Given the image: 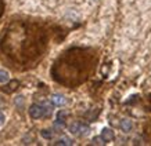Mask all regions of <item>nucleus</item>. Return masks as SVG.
Masks as SVG:
<instances>
[{"mask_svg": "<svg viewBox=\"0 0 151 146\" xmlns=\"http://www.w3.org/2000/svg\"><path fill=\"white\" fill-rule=\"evenodd\" d=\"M121 130L124 131V133H130L133 130V123L132 120H128V119H124L121 121Z\"/></svg>", "mask_w": 151, "mask_h": 146, "instance_id": "nucleus-3", "label": "nucleus"}, {"mask_svg": "<svg viewBox=\"0 0 151 146\" xmlns=\"http://www.w3.org/2000/svg\"><path fill=\"white\" fill-rule=\"evenodd\" d=\"M19 83L17 82V80H13V82L10 83L9 86L7 87H10V88H7V90H4V91H7V92H11V91H14V90H15V88H17V86H18Z\"/></svg>", "mask_w": 151, "mask_h": 146, "instance_id": "nucleus-10", "label": "nucleus"}, {"mask_svg": "<svg viewBox=\"0 0 151 146\" xmlns=\"http://www.w3.org/2000/svg\"><path fill=\"white\" fill-rule=\"evenodd\" d=\"M29 116L32 119H40L45 116V110H43V106L42 105H37V103H33L31 108H29Z\"/></svg>", "mask_w": 151, "mask_h": 146, "instance_id": "nucleus-1", "label": "nucleus"}, {"mask_svg": "<svg viewBox=\"0 0 151 146\" xmlns=\"http://www.w3.org/2000/svg\"><path fill=\"white\" fill-rule=\"evenodd\" d=\"M103 139H104V142L107 143V142H111L112 139L115 138V134L112 130H110V128H103V131H101V135H100Z\"/></svg>", "mask_w": 151, "mask_h": 146, "instance_id": "nucleus-2", "label": "nucleus"}, {"mask_svg": "<svg viewBox=\"0 0 151 146\" xmlns=\"http://www.w3.org/2000/svg\"><path fill=\"white\" fill-rule=\"evenodd\" d=\"M10 80V74L7 70H4V69H0V83L1 84H4V83H7Z\"/></svg>", "mask_w": 151, "mask_h": 146, "instance_id": "nucleus-6", "label": "nucleus"}, {"mask_svg": "<svg viewBox=\"0 0 151 146\" xmlns=\"http://www.w3.org/2000/svg\"><path fill=\"white\" fill-rule=\"evenodd\" d=\"M104 143L105 142L101 137H96L94 139H93V145H104Z\"/></svg>", "mask_w": 151, "mask_h": 146, "instance_id": "nucleus-11", "label": "nucleus"}, {"mask_svg": "<svg viewBox=\"0 0 151 146\" xmlns=\"http://www.w3.org/2000/svg\"><path fill=\"white\" fill-rule=\"evenodd\" d=\"M65 117H67V112L65 110H60L58 113H57V119L58 120H64L65 121Z\"/></svg>", "mask_w": 151, "mask_h": 146, "instance_id": "nucleus-12", "label": "nucleus"}, {"mask_svg": "<svg viewBox=\"0 0 151 146\" xmlns=\"http://www.w3.org/2000/svg\"><path fill=\"white\" fill-rule=\"evenodd\" d=\"M73 142L69 139V138H61V139H58L57 142H54V145H57V146H69V145H72Z\"/></svg>", "mask_w": 151, "mask_h": 146, "instance_id": "nucleus-7", "label": "nucleus"}, {"mask_svg": "<svg viewBox=\"0 0 151 146\" xmlns=\"http://www.w3.org/2000/svg\"><path fill=\"white\" fill-rule=\"evenodd\" d=\"M4 120H6L4 114H3V113H1V112H0V125H1V124L4 123Z\"/></svg>", "mask_w": 151, "mask_h": 146, "instance_id": "nucleus-13", "label": "nucleus"}, {"mask_svg": "<svg viewBox=\"0 0 151 146\" xmlns=\"http://www.w3.org/2000/svg\"><path fill=\"white\" fill-rule=\"evenodd\" d=\"M51 102H53V105L55 106H63L65 105V98L63 95H60V94H54V95L51 96Z\"/></svg>", "mask_w": 151, "mask_h": 146, "instance_id": "nucleus-4", "label": "nucleus"}, {"mask_svg": "<svg viewBox=\"0 0 151 146\" xmlns=\"http://www.w3.org/2000/svg\"><path fill=\"white\" fill-rule=\"evenodd\" d=\"M79 125H81V123H79V121H75V123L71 124V125H69V131H71V134H73V135H78Z\"/></svg>", "mask_w": 151, "mask_h": 146, "instance_id": "nucleus-8", "label": "nucleus"}, {"mask_svg": "<svg viewBox=\"0 0 151 146\" xmlns=\"http://www.w3.org/2000/svg\"><path fill=\"white\" fill-rule=\"evenodd\" d=\"M89 131H90V128H89V125H86V124L81 123V125H79V133H78V137H86L87 134H89Z\"/></svg>", "mask_w": 151, "mask_h": 146, "instance_id": "nucleus-5", "label": "nucleus"}, {"mask_svg": "<svg viewBox=\"0 0 151 146\" xmlns=\"http://www.w3.org/2000/svg\"><path fill=\"white\" fill-rule=\"evenodd\" d=\"M40 135L45 138V139H51V138H53V133H51L50 130H42Z\"/></svg>", "mask_w": 151, "mask_h": 146, "instance_id": "nucleus-9", "label": "nucleus"}]
</instances>
